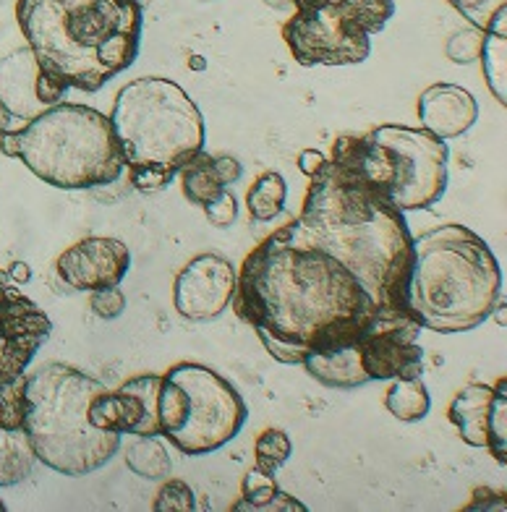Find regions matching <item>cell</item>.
Returning <instances> with one entry per match:
<instances>
[{
    "label": "cell",
    "instance_id": "cell-25",
    "mask_svg": "<svg viewBox=\"0 0 507 512\" xmlns=\"http://www.w3.org/2000/svg\"><path fill=\"white\" fill-rule=\"evenodd\" d=\"M126 465L136 476L142 479H168L173 471L170 455L155 437H136L129 447H126Z\"/></svg>",
    "mask_w": 507,
    "mask_h": 512
},
{
    "label": "cell",
    "instance_id": "cell-5",
    "mask_svg": "<svg viewBox=\"0 0 507 512\" xmlns=\"http://www.w3.org/2000/svg\"><path fill=\"white\" fill-rule=\"evenodd\" d=\"M108 118L134 189L147 194L168 189L178 170L207 142L197 102L176 81L160 76L126 84Z\"/></svg>",
    "mask_w": 507,
    "mask_h": 512
},
{
    "label": "cell",
    "instance_id": "cell-16",
    "mask_svg": "<svg viewBox=\"0 0 507 512\" xmlns=\"http://www.w3.org/2000/svg\"><path fill=\"white\" fill-rule=\"evenodd\" d=\"M129 267V246L118 238L105 236L82 238L74 246H68L55 262V270L68 288L89 290V293L121 285L123 277L129 275Z\"/></svg>",
    "mask_w": 507,
    "mask_h": 512
},
{
    "label": "cell",
    "instance_id": "cell-32",
    "mask_svg": "<svg viewBox=\"0 0 507 512\" xmlns=\"http://www.w3.org/2000/svg\"><path fill=\"white\" fill-rule=\"evenodd\" d=\"M215 162H217V170H220V176H223L225 186L241 181V176H244V168H241V162H238L236 157H233V155H215Z\"/></svg>",
    "mask_w": 507,
    "mask_h": 512
},
{
    "label": "cell",
    "instance_id": "cell-7",
    "mask_svg": "<svg viewBox=\"0 0 507 512\" xmlns=\"http://www.w3.org/2000/svg\"><path fill=\"white\" fill-rule=\"evenodd\" d=\"M0 152L66 191L110 186L126 170L108 115L74 102H55L27 126L0 134Z\"/></svg>",
    "mask_w": 507,
    "mask_h": 512
},
{
    "label": "cell",
    "instance_id": "cell-33",
    "mask_svg": "<svg viewBox=\"0 0 507 512\" xmlns=\"http://www.w3.org/2000/svg\"><path fill=\"white\" fill-rule=\"evenodd\" d=\"M325 160L327 157L322 155L319 149H304V152L298 155V168H301V173H304V176L311 178L319 168H322V165H325Z\"/></svg>",
    "mask_w": 507,
    "mask_h": 512
},
{
    "label": "cell",
    "instance_id": "cell-14",
    "mask_svg": "<svg viewBox=\"0 0 507 512\" xmlns=\"http://www.w3.org/2000/svg\"><path fill=\"white\" fill-rule=\"evenodd\" d=\"M505 377L497 387L468 384L455 395L447 418L458 429L460 439L471 447H487L500 465L507 463V395Z\"/></svg>",
    "mask_w": 507,
    "mask_h": 512
},
{
    "label": "cell",
    "instance_id": "cell-4",
    "mask_svg": "<svg viewBox=\"0 0 507 512\" xmlns=\"http://www.w3.org/2000/svg\"><path fill=\"white\" fill-rule=\"evenodd\" d=\"M502 267L484 238L458 223L413 238L406 309L421 330L471 332L502 306Z\"/></svg>",
    "mask_w": 507,
    "mask_h": 512
},
{
    "label": "cell",
    "instance_id": "cell-17",
    "mask_svg": "<svg viewBox=\"0 0 507 512\" xmlns=\"http://www.w3.org/2000/svg\"><path fill=\"white\" fill-rule=\"evenodd\" d=\"M419 121L440 139H458L479 121V102L458 84H432L419 97Z\"/></svg>",
    "mask_w": 507,
    "mask_h": 512
},
{
    "label": "cell",
    "instance_id": "cell-31",
    "mask_svg": "<svg viewBox=\"0 0 507 512\" xmlns=\"http://www.w3.org/2000/svg\"><path fill=\"white\" fill-rule=\"evenodd\" d=\"M92 311L100 319H118L126 311V296H123L118 285L115 288L92 290Z\"/></svg>",
    "mask_w": 507,
    "mask_h": 512
},
{
    "label": "cell",
    "instance_id": "cell-12",
    "mask_svg": "<svg viewBox=\"0 0 507 512\" xmlns=\"http://www.w3.org/2000/svg\"><path fill=\"white\" fill-rule=\"evenodd\" d=\"M50 332L48 314L0 277V392L27 374Z\"/></svg>",
    "mask_w": 507,
    "mask_h": 512
},
{
    "label": "cell",
    "instance_id": "cell-9",
    "mask_svg": "<svg viewBox=\"0 0 507 512\" xmlns=\"http://www.w3.org/2000/svg\"><path fill=\"white\" fill-rule=\"evenodd\" d=\"M157 413L160 437L191 458L228 445L249 418L241 392L223 374L197 361H181L165 371Z\"/></svg>",
    "mask_w": 507,
    "mask_h": 512
},
{
    "label": "cell",
    "instance_id": "cell-28",
    "mask_svg": "<svg viewBox=\"0 0 507 512\" xmlns=\"http://www.w3.org/2000/svg\"><path fill=\"white\" fill-rule=\"evenodd\" d=\"M194 507H197V499H194V492H191V486L186 481L168 479L163 484V489L157 492V512H191Z\"/></svg>",
    "mask_w": 507,
    "mask_h": 512
},
{
    "label": "cell",
    "instance_id": "cell-26",
    "mask_svg": "<svg viewBox=\"0 0 507 512\" xmlns=\"http://www.w3.org/2000/svg\"><path fill=\"white\" fill-rule=\"evenodd\" d=\"M291 437L283 429H264L254 442V458H257V468L262 473L275 476L278 468H283L291 460Z\"/></svg>",
    "mask_w": 507,
    "mask_h": 512
},
{
    "label": "cell",
    "instance_id": "cell-1",
    "mask_svg": "<svg viewBox=\"0 0 507 512\" xmlns=\"http://www.w3.org/2000/svg\"><path fill=\"white\" fill-rule=\"evenodd\" d=\"M278 364L301 366L335 351L395 311H382L351 270L291 223L264 238L241 264L230 298ZM411 317V314H408Z\"/></svg>",
    "mask_w": 507,
    "mask_h": 512
},
{
    "label": "cell",
    "instance_id": "cell-27",
    "mask_svg": "<svg viewBox=\"0 0 507 512\" xmlns=\"http://www.w3.org/2000/svg\"><path fill=\"white\" fill-rule=\"evenodd\" d=\"M450 6L481 32H487L497 21L507 19V0H450Z\"/></svg>",
    "mask_w": 507,
    "mask_h": 512
},
{
    "label": "cell",
    "instance_id": "cell-22",
    "mask_svg": "<svg viewBox=\"0 0 507 512\" xmlns=\"http://www.w3.org/2000/svg\"><path fill=\"white\" fill-rule=\"evenodd\" d=\"M479 61L484 66L492 95L500 100V105H507V19L497 21L492 29L484 32Z\"/></svg>",
    "mask_w": 507,
    "mask_h": 512
},
{
    "label": "cell",
    "instance_id": "cell-18",
    "mask_svg": "<svg viewBox=\"0 0 507 512\" xmlns=\"http://www.w3.org/2000/svg\"><path fill=\"white\" fill-rule=\"evenodd\" d=\"M37 79H40V68L29 48L16 50L6 61H0V102L24 123L48 108L37 97Z\"/></svg>",
    "mask_w": 507,
    "mask_h": 512
},
{
    "label": "cell",
    "instance_id": "cell-24",
    "mask_svg": "<svg viewBox=\"0 0 507 512\" xmlns=\"http://www.w3.org/2000/svg\"><path fill=\"white\" fill-rule=\"evenodd\" d=\"M385 405L398 421L413 424V421L426 418L432 408V398L421 382V374L419 377H398L393 379V387L385 392Z\"/></svg>",
    "mask_w": 507,
    "mask_h": 512
},
{
    "label": "cell",
    "instance_id": "cell-35",
    "mask_svg": "<svg viewBox=\"0 0 507 512\" xmlns=\"http://www.w3.org/2000/svg\"><path fill=\"white\" fill-rule=\"evenodd\" d=\"M6 275L14 277L16 285H19V283H29V277H32V272H29V267L24 262H16V264H11V270H8Z\"/></svg>",
    "mask_w": 507,
    "mask_h": 512
},
{
    "label": "cell",
    "instance_id": "cell-2",
    "mask_svg": "<svg viewBox=\"0 0 507 512\" xmlns=\"http://www.w3.org/2000/svg\"><path fill=\"white\" fill-rule=\"evenodd\" d=\"M296 223L311 241L353 272L379 309L408 314L406 283L413 262V236L406 212L369 189L343 162L327 157L309 178Z\"/></svg>",
    "mask_w": 507,
    "mask_h": 512
},
{
    "label": "cell",
    "instance_id": "cell-29",
    "mask_svg": "<svg viewBox=\"0 0 507 512\" xmlns=\"http://www.w3.org/2000/svg\"><path fill=\"white\" fill-rule=\"evenodd\" d=\"M481 40H484V32L476 27L463 29V32H455L453 37H450V42H447V58L455 63L479 61Z\"/></svg>",
    "mask_w": 507,
    "mask_h": 512
},
{
    "label": "cell",
    "instance_id": "cell-36",
    "mask_svg": "<svg viewBox=\"0 0 507 512\" xmlns=\"http://www.w3.org/2000/svg\"><path fill=\"white\" fill-rule=\"evenodd\" d=\"M3 510H6V505H3V502H0V512H3Z\"/></svg>",
    "mask_w": 507,
    "mask_h": 512
},
{
    "label": "cell",
    "instance_id": "cell-3",
    "mask_svg": "<svg viewBox=\"0 0 507 512\" xmlns=\"http://www.w3.org/2000/svg\"><path fill=\"white\" fill-rule=\"evenodd\" d=\"M16 19L40 68L37 97L55 105L68 89L97 92L139 55V0H16Z\"/></svg>",
    "mask_w": 507,
    "mask_h": 512
},
{
    "label": "cell",
    "instance_id": "cell-23",
    "mask_svg": "<svg viewBox=\"0 0 507 512\" xmlns=\"http://www.w3.org/2000/svg\"><path fill=\"white\" fill-rule=\"evenodd\" d=\"M285 202H288V183L275 170L262 173L251 183L249 194H246V209H249L251 220H257V223H270L283 215Z\"/></svg>",
    "mask_w": 507,
    "mask_h": 512
},
{
    "label": "cell",
    "instance_id": "cell-19",
    "mask_svg": "<svg viewBox=\"0 0 507 512\" xmlns=\"http://www.w3.org/2000/svg\"><path fill=\"white\" fill-rule=\"evenodd\" d=\"M244 499L233 505V512H244V510H254V512H285V510H296V512H306V505H301L296 497L291 494L280 492L278 481L270 473H262L254 465L249 473L244 476Z\"/></svg>",
    "mask_w": 507,
    "mask_h": 512
},
{
    "label": "cell",
    "instance_id": "cell-6",
    "mask_svg": "<svg viewBox=\"0 0 507 512\" xmlns=\"http://www.w3.org/2000/svg\"><path fill=\"white\" fill-rule=\"evenodd\" d=\"M105 384L63 361L27 369L21 387V432L34 458L63 476H89L113 458L121 434L97 429L89 403Z\"/></svg>",
    "mask_w": 507,
    "mask_h": 512
},
{
    "label": "cell",
    "instance_id": "cell-13",
    "mask_svg": "<svg viewBox=\"0 0 507 512\" xmlns=\"http://www.w3.org/2000/svg\"><path fill=\"white\" fill-rule=\"evenodd\" d=\"M163 387V374H139L123 382L118 390L97 392L89 403V421L97 429L134 437H160L157 398Z\"/></svg>",
    "mask_w": 507,
    "mask_h": 512
},
{
    "label": "cell",
    "instance_id": "cell-21",
    "mask_svg": "<svg viewBox=\"0 0 507 512\" xmlns=\"http://www.w3.org/2000/svg\"><path fill=\"white\" fill-rule=\"evenodd\" d=\"M34 452L21 426L8 429L0 424V486H14L24 481L34 468Z\"/></svg>",
    "mask_w": 507,
    "mask_h": 512
},
{
    "label": "cell",
    "instance_id": "cell-30",
    "mask_svg": "<svg viewBox=\"0 0 507 512\" xmlns=\"http://www.w3.org/2000/svg\"><path fill=\"white\" fill-rule=\"evenodd\" d=\"M204 215L215 228H230V225L238 220V202L236 196L230 194L228 189L220 191V194L212 199L210 204H204Z\"/></svg>",
    "mask_w": 507,
    "mask_h": 512
},
{
    "label": "cell",
    "instance_id": "cell-15",
    "mask_svg": "<svg viewBox=\"0 0 507 512\" xmlns=\"http://www.w3.org/2000/svg\"><path fill=\"white\" fill-rule=\"evenodd\" d=\"M236 270L220 254H199L176 275L173 301L183 319L210 322L228 309L236 293Z\"/></svg>",
    "mask_w": 507,
    "mask_h": 512
},
{
    "label": "cell",
    "instance_id": "cell-34",
    "mask_svg": "<svg viewBox=\"0 0 507 512\" xmlns=\"http://www.w3.org/2000/svg\"><path fill=\"white\" fill-rule=\"evenodd\" d=\"M21 126H27V123L19 121V118H16V115L11 113V110H8L3 102H0V134H6V131H16V128H21Z\"/></svg>",
    "mask_w": 507,
    "mask_h": 512
},
{
    "label": "cell",
    "instance_id": "cell-10",
    "mask_svg": "<svg viewBox=\"0 0 507 512\" xmlns=\"http://www.w3.org/2000/svg\"><path fill=\"white\" fill-rule=\"evenodd\" d=\"M283 40L301 66H353L372 55V37L395 16L393 0H291Z\"/></svg>",
    "mask_w": 507,
    "mask_h": 512
},
{
    "label": "cell",
    "instance_id": "cell-8",
    "mask_svg": "<svg viewBox=\"0 0 507 512\" xmlns=\"http://www.w3.org/2000/svg\"><path fill=\"white\" fill-rule=\"evenodd\" d=\"M332 160L351 168L400 212L432 209L447 191L450 147L426 128L385 123L361 136H340Z\"/></svg>",
    "mask_w": 507,
    "mask_h": 512
},
{
    "label": "cell",
    "instance_id": "cell-20",
    "mask_svg": "<svg viewBox=\"0 0 507 512\" xmlns=\"http://www.w3.org/2000/svg\"><path fill=\"white\" fill-rule=\"evenodd\" d=\"M178 176H181L183 196H186L191 204H197V207L210 204L220 191L228 189L223 176H220V170H217L215 155H207L204 149L197 152V155L191 157V160L178 170Z\"/></svg>",
    "mask_w": 507,
    "mask_h": 512
},
{
    "label": "cell",
    "instance_id": "cell-11",
    "mask_svg": "<svg viewBox=\"0 0 507 512\" xmlns=\"http://www.w3.org/2000/svg\"><path fill=\"white\" fill-rule=\"evenodd\" d=\"M419 335L421 324L408 314L387 317L335 351L311 353L301 366L309 371V377L332 390H353L382 379L419 377L424 371Z\"/></svg>",
    "mask_w": 507,
    "mask_h": 512
}]
</instances>
